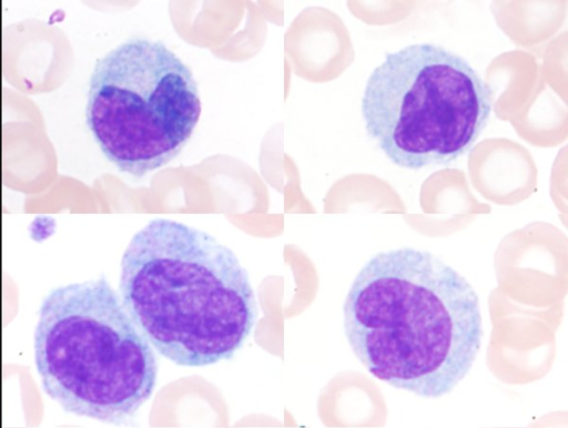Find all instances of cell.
Here are the masks:
<instances>
[{
	"instance_id": "1",
	"label": "cell",
	"mask_w": 568,
	"mask_h": 428,
	"mask_svg": "<svg viewBox=\"0 0 568 428\" xmlns=\"http://www.w3.org/2000/svg\"><path fill=\"white\" fill-rule=\"evenodd\" d=\"M344 333L376 378L423 398L452 393L483 339L470 283L433 253L399 247L373 255L343 305Z\"/></svg>"
},
{
	"instance_id": "2",
	"label": "cell",
	"mask_w": 568,
	"mask_h": 428,
	"mask_svg": "<svg viewBox=\"0 0 568 428\" xmlns=\"http://www.w3.org/2000/svg\"><path fill=\"white\" fill-rule=\"evenodd\" d=\"M119 289L141 334L180 366L231 359L257 318L236 255L209 233L168 218L150 221L131 238Z\"/></svg>"
},
{
	"instance_id": "3",
	"label": "cell",
	"mask_w": 568,
	"mask_h": 428,
	"mask_svg": "<svg viewBox=\"0 0 568 428\" xmlns=\"http://www.w3.org/2000/svg\"><path fill=\"white\" fill-rule=\"evenodd\" d=\"M33 345L42 389L67 412L130 426L154 391L153 349L104 277L50 291Z\"/></svg>"
},
{
	"instance_id": "4",
	"label": "cell",
	"mask_w": 568,
	"mask_h": 428,
	"mask_svg": "<svg viewBox=\"0 0 568 428\" xmlns=\"http://www.w3.org/2000/svg\"><path fill=\"white\" fill-rule=\"evenodd\" d=\"M490 88L462 55L435 43L403 47L369 74L361 102L368 136L395 165H448L484 132Z\"/></svg>"
},
{
	"instance_id": "5",
	"label": "cell",
	"mask_w": 568,
	"mask_h": 428,
	"mask_svg": "<svg viewBox=\"0 0 568 428\" xmlns=\"http://www.w3.org/2000/svg\"><path fill=\"white\" fill-rule=\"evenodd\" d=\"M191 69L164 43L131 38L94 64L85 118L103 155L142 177L174 160L201 115Z\"/></svg>"
}]
</instances>
